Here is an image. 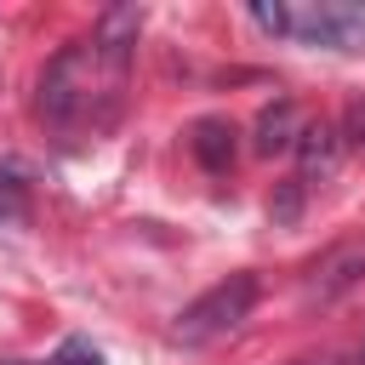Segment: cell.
<instances>
[{
  "instance_id": "8fae6325",
  "label": "cell",
  "mask_w": 365,
  "mask_h": 365,
  "mask_svg": "<svg viewBox=\"0 0 365 365\" xmlns=\"http://www.w3.org/2000/svg\"><path fill=\"white\" fill-rule=\"evenodd\" d=\"M297 211H302V182L291 177V182L279 188V200L268 205V217H274V222H297Z\"/></svg>"
},
{
  "instance_id": "6da1fadb",
  "label": "cell",
  "mask_w": 365,
  "mask_h": 365,
  "mask_svg": "<svg viewBox=\"0 0 365 365\" xmlns=\"http://www.w3.org/2000/svg\"><path fill=\"white\" fill-rule=\"evenodd\" d=\"M125 63L131 51H108L97 40H80L68 51L51 57V68L40 74V114L51 125H103L120 103L125 86Z\"/></svg>"
},
{
  "instance_id": "7a4b0ae2",
  "label": "cell",
  "mask_w": 365,
  "mask_h": 365,
  "mask_svg": "<svg viewBox=\"0 0 365 365\" xmlns=\"http://www.w3.org/2000/svg\"><path fill=\"white\" fill-rule=\"evenodd\" d=\"M251 302H257V274H228V279H217L205 297H194V302L177 314L171 336L188 342V348H205V342L240 331V319L251 314Z\"/></svg>"
},
{
  "instance_id": "ba28073f",
  "label": "cell",
  "mask_w": 365,
  "mask_h": 365,
  "mask_svg": "<svg viewBox=\"0 0 365 365\" xmlns=\"http://www.w3.org/2000/svg\"><path fill=\"white\" fill-rule=\"evenodd\" d=\"M251 23H257L262 34H291V6H279V0H274V6L257 0V6H251Z\"/></svg>"
},
{
  "instance_id": "277c9868",
  "label": "cell",
  "mask_w": 365,
  "mask_h": 365,
  "mask_svg": "<svg viewBox=\"0 0 365 365\" xmlns=\"http://www.w3.org/2000/svg\"><path fill=\"white\" fill-rule=\"evenodd\" d=\"M291 34H302V40H314V46L359 51V46H365V6L319 0V6H308V11H291Z\"/></svg>"
},
{
  "instance_id": "5b68a950",
  "label": "cell",
  "mask_w": 365,
  "mask_h": 365,
  "mask_svg": "<svg viewBox=\"0 0 365 365\" xmlns=\"http://www.w3.org/2000/svg\"><path fill=\"white\" fill-rule=\"evenodd\" d=\"M336 165H342V137H336V125L308 120V125H302V137H297V182H302V188L331 182V177H336Z\"/></svg>"
},
{
  "instance_id": "30bf717a",
  "label": "cell",
  "mask_w": 365,
  "mask_h": 365,
  "mask_svg": "<svg viewBox=\"0 0 365 365\" xmlns=\"http://www.w3.org/2000/svg\"><path fill=\"white\" fill-rule=\"evenodd\" d=\"M336 137H342V148H359V154H365V97H354V103H348V114H342Z\"/></svg>"
},
{
  "instance_id": "3957f363",
  "label": "cell",
  "mask_w": 365,
  "mask_h": 365,
  "mask_svg": "<svg viewBox=\"0 0 365 365\" xmlns=\"http://www.w3.org/2000/svg\"><path fill=\"white\" fill-rule=\"evenodd\" d=\"M365 279V234L336 240L331 251H319L302 274V302H336Z\"/></svg>"
},
{
  "instance_id": "9c48e42d",
  "label": "cell",
  "mask_w": 365,
  "mask_h": 365,
  "mask_svg": "<svg viewBox=\"0 0 365 365\" xmlns=\"http://www.w3.org/2000/svg\"><path fill=\"white\" fill-rule=\"evenodd\" d=\"M51 365H103V354H97L86 336H63L57 354H51Z\"/></svg>"
},
{
  "instance_id": "52a82bcc",
  "label": "cell",
  "mask_w": 365,
  "mask_h": 365,
  "mask_svg": "<svg viewBox=\"0 0 365 365\" xmlns=\"http://www.w3.org/2000/svg\"><path fill=\"white\" fill-rule=\"evenodd\" d=\"M234 137H240V131H234L222 114H205V120L188 125V148H194V160H200L205 171H217V177L234 165Z\"/></svg>"
},
{
  "instance_id": "8992f818",
  "label": "cell",
  "mask_w": 365,
  "mask_h": 365,
  "mask_svg": "<svg viewBox=\"0 0 365 365\" xmlns=\"http://www.w3.org/2000/svg\"><path fill=\"white\" fill-rule=\"evenodd\" d=\"M302 114H297V103H268L262 114H257V131H251V148L257 154H285V148H297V137H302Z\"/></svg>"
}]
</instances>
